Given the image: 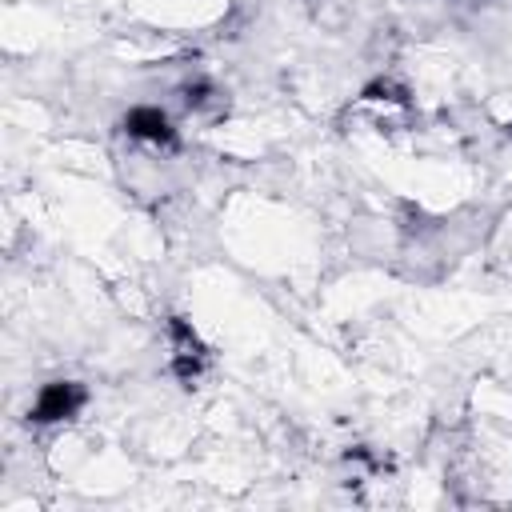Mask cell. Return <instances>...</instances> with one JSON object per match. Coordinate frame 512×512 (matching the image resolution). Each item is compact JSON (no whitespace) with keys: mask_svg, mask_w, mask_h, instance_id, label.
<instances>
[{"mask_svg":"<svg viewBox=\"0 0 512 512\" xmlns=\"http://www.w3.org/2000/svg\"><path fill=\"white\" fill-rule=\"evenodd\" d=\"M124 128H128L132 136L172 140V132H168V116H164V112H156V108H132V112L124 116Z\"/></svg>","mask_w":512,"mask_h":512,"instance_id":"obj_2","label":"cell"},{"mask_svg":"<svg viewBox=\"0 0 512 512\" xmlns=\"http://www.w3.org/2000/svg\"><path fill=\"white\" fill-rule=\"evenodd\" d=\"M84 404V388L72 384V380H56V384H44L36 404H32V420L36 424H52V420H68L76 416Z\"/></svg>","mask_w":512,"mask_h":512,"instance_id":"obj_1","label":"cell"}]
</instances>
